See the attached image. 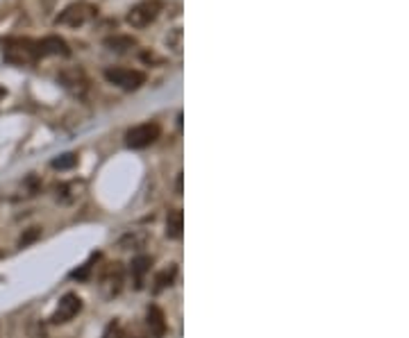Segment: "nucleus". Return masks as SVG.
<instances>
[{
  "instance_id": "20e7f679",
  "label": "nucleus",
  "mask_w": 409,
  "mask_h": 338,
  "mask_svg": "<svg viewBox=\"0 0 409 338\" xmlns=\"http://www.w3.org/2000/svg\"><path fill=\"white\" fill-rule=\"evenodd\" d=\"M105 80L125 91H134L146 82V75L141 71H132V68H107Z\"/></svg>"
},
{
  "instance_id": "4468645a",
  "label": "nucleus",
  "mask_w": 409,
  "mask_h": 338,
  "mask_svg": "<svg viewBox=\"0 0 409 338\" xmlns=\"http://www.w3.org/2000/svg\"><path fill=\"white\" fill-rule=\"evenodd\" d=\"M75 163H77V154L66 152V154H59L57 159L50 161V166H53V168H59V170H66V168H73Z\"/></svg>"
},
{
  "instance_id": "9d476101",
  "label": "nucleus",
  "mask_w": 409,
  "mask_h": 338,
  "mask_svg": "<svg viewBox=\"0 0 409 338\" xmlns=\"http://www.w3.org/2000/svg\"><path fill=\"white\" fill-rule=\"evenodd\" d=\"M148 271H151V257L141 255V257L132 259V266H130V273H132V277H134L137 289H141V282H144V277H146V273H148Z\"/></svg>"
},
{
  "instance_id": "2eb2a0df",
  "label": "nucleus",
  "mask_w": 409,
  "mask_h": 338,
  "mask_svg": "<svg viewBox=\"0 0 409 338\" xmlns=\"http://www.w3.org/2000/svg\"><path fill=\"white\" fill-rule=\"evenodd\" d=\"M173 277H176V266H171L169 271H164V273H160L157 275V280H155V291H162V289H167V286H171L173 284Z\"/></svg>"
},
{
  "instance_id": "39448f33",
  "label": "nucleus",
  "mask_w": 409,
  "mask_h": 338,
  "mask_svg": "<svg viewBox=\"0 0 409 338\" xmlns=\"http://www.w3.org/2000/svg\"><path fill=\"white\" fill-rule=\"evenodd\" d=\"M57 80L66 91H71L77 98H82V95L89 91V77L84 75L82 68H64V71L57 75Z\"/></svg>"
},
{
  "instance_id": "9b49d317",
  "label": "nucleus",
  "mask_w": 409,
  "mask_h": 338,
  "mask_svg": "<svg viewBox=\"0 0 409 338\" xmlns=\"http://www.w3.org/2000/svg\"><path fill=\"white\" fill-rule=\"evenodd\" d=\"M182 227H185V220H182V211L173 209L167 218V236L169 239H180L182 236Z\"/></svg>"
},
{
  "instance_id": "ddd939ff",
  "label": "nucleus",
  "mask_w": 409,
  "mask_h": 338,
  "mask_svg": "<svg viewBox=\"0 0 409 338\" xmlns=\"http://www.w3.org/2000/svg\"><path fill=\"white\" fill-rule=\"evenodd\" d=\"M134 39H130V37H111V39H107L105 41V46L109 48V50H116V53H125L128 48H132L134 46Z\"/></svg>"
},
{
  "instance_id": "a211bd4d",
  "label": "nucleus",
  "mask_w": 409,
  "mask_h": 338,
  "mask_svg": "<svg viewBox=\"0 0 409 338\" xmlns=\"http://www.w3.org/2000/svg\"><path fill=\"white\" fill-rule=\"evenodd\" d=\"M102 338H123V332H121V327H118V323L114 320V323H109V327L105 329V336Z\"/></svg>"
},
{
  "instance_id": "f03ea898",
  "label": "nucleus",
  "mask_w": 409,
  "mask_h": 338,
  "mask_svg": "<svg viewBox=\"0 0 409 338\" xmlns=\"http://www.w3.org/2000/svg\"><path fill=\"white\" fill-rule=\"evenodd\" d=\"M162 10H164L162 0H141V3L134 5L132 10L128 12L125 21L132 25V28H146V25H151L157 19Z\"/></svg>"
},
{
  "instance_id": "6ab92c4d",
  "label": "nucleus",
  "mask_w": 409,
  "mask_h": 338,
  "mask_svg": "<svg viewBox=\"0 0 409 338\" xmlns=\"http://www.w3.org/2000/svg\"><path fill=\"white\" fill-rule=\"evenodd\" d=\"M5 93H7V91L3 89V86H0V98H5Z\"/></svg>"
},
{
  "instance_id": "dca6fc26",
  "label": "nucleus",
  "mask_w": 409,
  "mask_h": 338,
  "mask_svg": "<svg viewBox=\"0 0 409 338\" xmlns=\"http://www.w3.org/2000/svg\"><path fill=\"white\" fill-rule=\"evenodd\" d=\"M41 236V230L39 227H30L28 232L23 234V236L19 239V248H25V246H30L32 241H37Z\"/></svg>"
},
{
  "instance_id": "f257e3e1",
  "label": "nucleus",
  "mask_w": 409,
  "mask_h": 338,
  "mask_svg": "<svg viewBox=\"0 0 409 338\" xmlns=\"http://www.w3.org/2000/svg\"><path fill=\"white\" fill-rule=\"evenodd\" d=\"M160 136H162L160 123H141V125H134L132 129H128L125 145L132 150H141V148H148V145H153Z\"/></svg>"
},
{
  "instance_id": "6e6552de",
  "label": "nucleus",
  "mask_w": 409,
  "mask_h": 338,
  "mask_svg": "<svg viewBox=\"0 0 409 338\" xmlns=\"http://www.w3.org/2000/svg\"><path fill=\"white\" fill-rule=\"evenodd\" d=\"M5 57L14 64H25L34 59V50H32V41H12L5 50Z\"/></svg>"
},
{
  "instance_id": "7ed1b4c3",
  "label": "nucleus",
  "mask_w": 409,
  "mask_h": 338,
  "mask_svg": "<svg viewBox=\"0 0 409 338\" xmlns=\"http://www.w3.org/2000/svg\"><path fill=\"white\" fill-rule=\"evenodd\" d=\"M95 14H98V10H95L93 5H89V3H73V5H68L66 10L57 16V25L77 28V25H84V23H89L91 19H95Z\"/></svg>"
},
{
  "instance_id": "f3484780",
  "label": "nucleus",
  "mask_w": 409,
  "mask_h": 338,
  "mask_svg": "<svg viewBox=\"0 0 409 338\" xmlns=\"http://www.w3.org/2000/svg\"><path fill=\"white\" fill-rule=\"evenodd\" d=\"M167 41H169V46H173V50H176V53H180V48H182V30L178 28Z\"/></svg>"
},
{
  "instance_id": "423d86ee",
  "label": "nucleus",
  "mask_w": 409,
  "mask_h": 338,
  "mask_svg": "<svg viewBox=\"0 0 409 338\" xmlns=\"http://www.w3.org/2000/svg\"><path fill=\"white\" fill-rule=\"evenodd\" d=\"M82 311V300L80 296H75V293H66V296L59 300V305L53 314V323L55 325H62V323H68V320H73L77 314Z\"/></svg>"
},
{
  "instance_id": "f8f14e48",
  "label": "nucleus",
  "mask_w": 409,
  "mask_h": 338,
  "mask_svg": "<svg viewBox=\"0 0 409 338\" xmlns=\"http://www.w3.org/2000/svg\"><path fill=\"white\" fill-rule=\"evenodd\" d=\"M102 282L111 286V293H118L121 284H123V268H121V264H109L105 277H102Z\"/></svg>"
},
{
  "instance_id": "1a4fd4ad",
  "label": "nucleus",
  "mask_w": 409,
  "mask_h": 338,
  "mask_svg": "<svg viewBox=\"0 0 409 338\" xmlns=\"http://www.w3.org/2000/svg\"><path fill=\"white\" fill-rule=\"evenodd\" d=\"M146 323H148V329H151L153 336L162 338L167 334V318H164V311L160 307H151L146 314Z\"/></svg>"
},
{
  "instance_id": "0eeeda50",
  "label": "nucleus",
  "mask_w": 409,
  "mask_h": 338,
  "mask_svg": "<svg viewBox=\"0 0 409 338\" xmlns=\"http://www.w3.org/2000/svg\"><path fill=\"white\" fill-rule=\"evenodd\" d=\"M32 50H34V59L37 57H48V55H62V57H68V46L64 39L59 37H46L41 41H32Z\"/></svg>"
}]
</instances>
